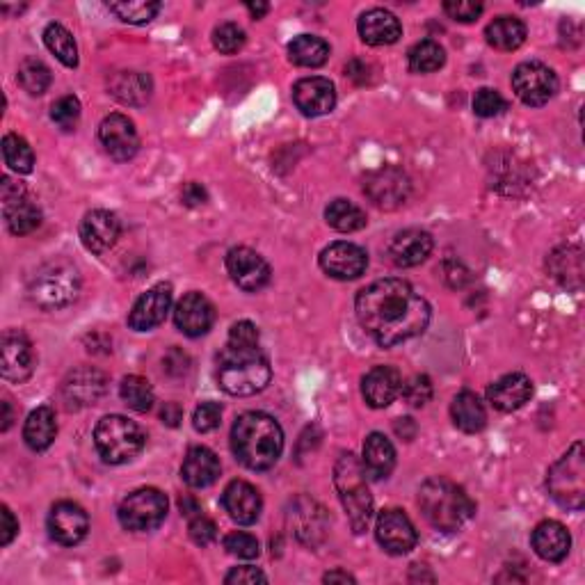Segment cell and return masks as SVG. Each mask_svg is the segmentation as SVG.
<instances>
[{
  "label": "cell",
  "instance_id": "cell-1",
  "mask_svg": "<svg viewBox=\"0 0 585 585\" xmlns=\"http://www.w3.org/2000/svg\"><path fill=\"white\" fill-rule=\"evenodd\" d=\"M357 318L382 348H394L426 332L430 304L403 279H380L357 295Z\"/></svg>",
  "mask_w": 585,
  "mask_h": 585
},
{
  "label": "cell",
  "instance_id": "cell-2",
  "mask_svg": "<svg viewBox=\"0 0 585 585\" xmlns=\"http://www.w3.org/2000/svg\"><path fill=\"white\" fill-rule=\"evenodd\" d=\"M231 451L243 467L268 471L284 451V430L270 414H240L231 428Z\"/></svg>",
  "mask_w": 585,
  "mask_h": 585
},
{
  "label": "cell",
  "instance_id": "cell-3",
  "mask_svg": "<svg viewBox=\"0 0 585 585\" xmlns=\"http://www.w3.org/2000/svg\"><path fill=\"white\" fill-rule=\"evenodd\" d=\"M272 380L268 357L259 346L227 343L218 357V382L229 396H254Z\"/></svg>",
  "mask_w": 585,
  "mask_h": 585
},
{
  "label": "cell",
  "instance_id": "cell-4",
  "mask_svg": "<svg viewBox=\"0 0 585 585\" xmlns=\"http://www.w3.org/2000/svg\"><path fill=\"white\" fill-rule=\"evenodd\" d=\"M419 508L423 517L444 533L458 531L474 515V503L467 492L448 478H430L421 485Z\"/></svg>",
  "mask_w": 585,
  "mask_h": 585
},
{
  "label": "cell",
  "instance_id": "cell-5",
  "mask_svg": "<svg viewBox=\"0 0 585 585\" xmlns=\"http://www.w3.org/2000/svg\"><path fill=\"white\" fill-rule=\"evenodd\" d=\"M80 293V275L74 263L67 259H53L37 268L28 284V298L39 309L53 311L69 307Z\"/></svg>",
  "mask_w": 585,
  "mask_h": 585
},
{
  "label": "cell",
  "instance_id": "cell-6",
  "mask_svg": "<svg viewBox=\"0 0 585 585\" xmlns=\"http://www.w3.org/2000/svg\"><path fill=\"white\" fill-rule=\"evenodd\" d=\"M334 485L355 533H364L373 519V496L366 483V469L355 455H341L334 469Z\"/></svg>",
  "mask_w": 585,
  "mask_h": 585
},
{
  "label": "cell",
  "instance_id": "cell-7",
  "mask_svg": "<svg viewBox=\"0 0 585 585\" xmlns=\"http://www.w3.org/2000/svg\"><path fill=\"white\" fill-rule=\"evenodd\" d=\"M144 432L138 423L126 416H103L94 430L96 451L108 464H126L138 458L144 448Z\"/></svg>",
  "mask_w": 585,
  "mask_h": 585
},
{
  "label": "cell",
  "instance_id": "cell-8",
  "mask_svg": "<svg viewBox=\"0 0 585 585\" xmlns=\"http://www.w3.org/2000/svg\"><path fill=\"white\" fill-rule=\"evenodd\" d=\"M547 490L560 508L581 510L585 503V453L576 442L547 474Z\"/></svg>",
  "mask_w": 585,
  "mask_h": 585
},
{
  "label": "cell",
  "instance_id": "cell-9",
  "mask_svg": "<svg viewBox=\"0 0 585 585\" xmlns=\"http://www.w3.org/2000/svg\"><path fill=\"white\" fill-rule=\"evenodd\" d=\"M119 524L126 531L147 533L154 531L167 517V496L156 487H142L126 496L117 510Z\"/></svg>",
  "mask_w": 585,
  "mask_h": 585
},
{
  "label": "cell",
  "instance_id": "cell-10",
  "mask_svg": "<svg viewBox=\"0 0 585 585\" xmlns=\"http://www.w3.org/2000/svg\"><path fill=\"white\" fill-rule=\"evenodd\" d=\"M512 90H515V94L526 106L540 108L554 99L558 90V78L554 69H549L547 64L524 62L512 74Z\"/></svg>",
  "mask_w": 585,
  "mask_h": 585
},
{
  "label": "cell",
  "instance_id": "cell-11",
  "mask_svg": "<svg viewBox=\"0 0 585 585\" xmlns=\"http://www.w3.org/2000/svg\"><path fill=\"white\" fill-rule=\"evenodd\" d=\"M0 199H3V215L7 229L14 236L32 234L42 224V211L26 197V188L14 183L10 176H3L0 183Z\"/></svg>",
  "mask_w": 585,
  "mask_h": 585
},
{
  "label": "cell",
  "instance_id": "cell-12",
  "mask_svg": "<svg viewBox=\"0 0 585 585\" xmlns=\"http://www.w3.org/2000/svg\"><path fill=\"white\" fill-rule=\"evenodd\" d=\"M364 192L371 202L384 208V211H394V208L403 206L412 192L410 176L398 167H380L364 179Z\"/></svg>",
  "mask_w": 585,
  "mask_h": 585
},
{
  "label": "cell",
  "instance_id": "cell-13",
  "mask_svg": "<svg viewBox=\"0 0 585 585\" xmlns=\"http://www.w3.org/2000/svg\"><path fill=\"white\" fill-rule=\"evenodd\" d=\"M108 389V380L101 371L92 366H80L67 375L62 382V400L67 410H83L96 405Z\"/></svg>",
  "mask_w": 585,
  "mask_h": 585
},
{
  "label": "cell",
  "instance_id": "cell-14",
  "mask_svg": "<svg viewBox=\"0 0 585 585\" xmlns=\"http://www.w3.org/2000/svg\"><path fill=\"white\" fill-rule=\"evenodd\" d=\"M37 357L30 339L19 330H7L0 348V371L7 382H26L35 373Z\"/></svg>",
  "mask_w": 585,
  "mask_h": 585
},
{
  "label": "cell",
  "instance_id": "cell-15",
  "mask_svg": "<svg viewBox=\"0 0 585 585\" xmlns=\"http://www.w3.org/2000/svg\"><path fill=\"white\" fill-rule=\"evenodd\" d=\"M375 535H378L380 547L391 556L410 554L416 547V540H419L410 517H407L403 510L396 508L380 512L378 524H375Z\"/></svg>",
  "mask_w": 585,
  "mask_h": 585
},
{
  "label": "cell",
  "instance_id": "cell-16",
  "mask_svg": "<svg viewBox=\"0 0 585 585\" xmlns=\"http://www.w3.org/2000/svg\"><path fill=\"white\" fill-rule=\"evenodd\" d=\"M288 522L293 526L295 538L300 542L316 547L325 540L327 531H330V517H327L325 508L316 503L309 496H298L293 501L291 512H288Z\"/></svg>",
  "mask_w": 585,
  "mask_h": 585
},
{
  "label": "cell",
  "instance_id": "cell-17",
  "mask_svg": "<svg viewBox=\"0 0 585 585\" xmlns=\"http://www.w3.org/2000/svg\"><path fill=\"white\" fill-rule=\"evenodd\" d=\"M90 531V517L74 501H60L51 508L48 515V533L62 547H74L83 542Z\"/></svg>",
  "mask_w": 585,
  "mask_h": 585
},
{
  "label": "cell",
  "instance_id": "cell-18",
  "mask_svg": "<svg viewBox=\"0 0 585 585\" xmlns=\"http://www.w3.org/2000/svg\"><path fill=\"white\" fill-rule=\"evenodd\" d=\"M99 142L106 149V154L117 163L131 160L140 149L138 131H135L131 119L124 115H108L103 119L99 126Z\"/></svg>",
  "mask_w": 585,
  "mask_h": 585
},
{
  "label": "cell",
  "instance_id": "cell-19",
  "mask_svg": "<svg viewBox=\"0 0 585 585\" xmlns=\"http://www.w3.org/2000/svg\"><path fill=\"white\" fill-rule=\"evenodd\" d=\"M227 270L234 284L247 293L261 291L270 282V266L250 247H234L227 254Z\"/></svg>",
  "mask_w": 585,
  "mask_h": 585
},
{
  "label": "cell",
  "instance_id": "cell-20",
  "mask_svg": "<svg viewBox=\"0 0 585 585\" xmlns=\"http://www.w3.org/2000/svg\"><path fill=\"white\" fill-rule=\"evenodd\" d=\"M320 268L332 279L350 282V279L362 277L368 268V254L355 243H332L320 254Z\"/></svg>",
  "mask_w": 585,
  "mask_h": 585
},
{
  "label": "cell",
  "instance_id": "cell-21",
  "mask_svg": "<svg viewBox=\"0 0 585 585\" xmlns=\"http://www.w3.org/2000/svg\"><path fill=\"white\" fill-rule=\"evenodd\" d=\"M172 307V286L160 282L151 286L142 298L133 304L131 314H128V325L135 332H149L163 323L167 311Z\"/></svg>",
  "mask_w": 585,
  "mask_h": 585
},
{
  "label": "cell",
  "instance_id": "cell-22",
  "mask_svg": "<svg viewBox=\"0 0 585 585\" xmlns=\"http://www.w3.org/2000/svg\"><path fill=\"white\" fill-rule=\"evenodd\" d=\"M293 101L302 115L323 117L336 106L334 83L327 78H302L293 87Z\"/></svg>",
  "mask_w": 585,
  "mask_h": 585
},
{
  "label": "cell",
  "instance_id": "cell-23",
  "mask_svg": "<svg viewBox=\"0 0 585 585\" xmlns=\"http://www.w3.org/2000/svg\"><path fill=\"white\" fill-rule=\"evenodd\" d=\"M174 323L183 334L192 336V339L206 334L215 323V309L211 300L202 293L183 295L181 302L176 304Z\"/></svg>",
  "mask_w": 585,
  "mask_h": 585
},
{
  "label": "cell",
  "instance_id": "cell-24",
  "mask_svg": "<svg viewBox=\"0 0 585 585\" xmlns=\"http://www.w3.org/2000/svg\"><path fill=\"white\" fill-rule=\"evenodd\" d=\"M119 231H122V224H119L117 215L101 211V208L90 211L80 222V240H83L85 250H90L92 254L108 252L117 243Z\"/></svg>",
  "mask_w": 585,
  "mask_h": 585
},
{
  "label": "cell",
  "instance_id": "cell-25",
  "mask_svg": "<svg viewBox=\"0 0 585 585\" xmlns=\"http://www.w3.org/2000/svg\"><path fill=\"white\" fill-rule=\"evenodd\" d=\"M432 236L423 229H405L389 245V261L398 268L421 266L432 252Z\"/></svg>",
  "mask_w": 585,
  "mask_h": 585
},
{
  "label": "cell",
  "instance_id": "cell-26",
  "mask_svg": "<svg viewBox=\"0 0 585 585\" xmlns=\"http://www.w3.org/2000/svg\"><path fill=\"white\" fill-rule=\"evenodd\" d=\"M222 506L229 512V517L234 519V522L250 526L261 517L263 501L254 485L245 483V480H234V483L227 485V490L222 494Z\"/></svg>",
  "mask_w": 585,
  "mask_h": 585
},
{
  "label": "cell",
  "instance_id": "cell-27",
  "mask_svg": "<svg viewBox=\"0 0 585 585\" xmlns=\"http://www.w3.org/2000/svg\"><path fill=\"white\" fill-rule=\"evenodd\" d=\"M403 391V378L396 368L391 366H375L364 375L362 394L373 410L389 407Z\"/></svg>",
  "mask_w": 585,
  "mask_h": 585
},
{
  "label": "cell",
  "instance_id": "cell-28",
  "mask_svg": "<svg viewBox=\"0 0 585 585\" xmlns=\"http://www.w3.org/2000/svg\"><path fill=\"white\" fill-rule=\"evenodd\" d=\"M400 35H403V26L396 19V14L382 7H373V10L359 16V37L368 46H389L396 44Z\"/></svg>",
  "mask_w": 585,
  "mask_h": 585
},
{
  "label": "cell",
  "instance_id": "cell-29",
  "mask_svg": "<svg viewBox=\"0 0 585 585\" xmlns=\"http://www.w3.org/2000/svg\"><path fill=\"white\" fill-rule=\"evenodd\" d=\"M533 396V382L526 378L524 373H510L496 380L490 389H487V400L499 412H515L519 407L528 403Z\"/></svg>",
  "mask_w": 585,
  "mask_h": 585
},
{
  "label": "cell",
  "instance_id": "cell-30",
  "mask_svg": "<svg viewBox=\"0 0 585 585\" xmlns=\"http://www.w3.org/2000/svg\"><path fill=\"white\" fill-rule=\"evenodd\" d=\"M533 549L542 560H549V563H563L572 549V535L560 522L547 519V522L535 526Z\"/></svg>",
  "mask_w": 585,
  "mask_h": 585
},
{
  "label": "cell",
  "instance_id": "cell-31",
  "mask_svg": "<svg viewBox=\"0 0 585 585\" xmlns=\"http://www.w3.org/2000/svg\"><path fill=\"white\" fill-rule=\"evenodd\" d=\"M220 476V460L211 448L192 446L181 467V478L195 490L211 487Z\"/></svg>",
  "mask_w": 585,
  "mask_h": 585
},
{
  "label": "cell",
  "instance_id": "cell-32",
  "mask_svg": "<svg viewBox=\"0 0 585 585\" xmlns=\"http://www.w3.org/2000/svg\"><path fill=\"white\" fill-rule=\"evenodd\" d=\"M364 469L366 476L375 480L389 478L396 467V448L382 432H371L364 442Z\"/></svg>",
  "mask_w": 585,
  "mask_h": 585
},
{
  "label": "cell",
  "instance_id": "cell-33",
  "mask_svg": "<svg viewBox=\"0 0 585 585\" xmlns=\"http://www.w3.org/2000/svg\"><path fill=\"white\" fill-rule=\"evenodd\" d=\"M110 94L126 106H144L151 96V78L140 71H119L110 80Z\"/></svg>",
  "mask_w": 585,
  "mask_h": 585
},
{
  "label": "cell",
  "instance_id": "cell-34",
  "mask_svg": "<svg viewBox=\"0 0 585 585\" xmlns=\"http://www.w3.org/2000/svg\"><path fill=\"white\" fill-rule=\"evenodd\" d=\"M55 435H58V421H55V412L51 407L44 405L30 412L26 428H23V439L32 451H46L55 442Z\"/></svg>",
  "mask_w": 585,
  "mask_h": 585
},
{
  "label": "cell",
  "instance_id": "cell-35",
  "mask_svg": "<svg viewBox=\"0 0 585 585\" xmlns=\"http://www.w3.org/2000/svg\"><path fill=\"white\" fill-rule=\"evenodd\" d=\"M547 266L560 284L567 288H579L583 282V252L579 247H560L549 256Z\"/></svg>",
  "mask_w": 585,
  "mask_h": 585
},
{
  "label": "cell",
  "instance_id": "cell-36",
  "mask_svg": "<svg viewBox=\"0 0 585 585\" xmlns=\"http://www.w3.org/2000/svg\"><path fill=\"white\" fill-rule=\"evenodd\" d=\"M451 416H453L455 426H458L462 432H469V435L480 432L487 423L485 405L480 403V398L476 394H471V391H462V394L455 396Z\"/></svg>",
  "mask_w": 585,
  "mask_h": 585
},
{
  "label": "cell",
  "instance_id": "cell-37",
  "mask_svg": "<svg viewBox=\"0 0 585 585\" xmlns=\"http://www.w3.org/2000/svg\"><path fill=\"white\" fill-rule=\"evenodd\" d=\"M526 26L515 16H499L485 30L487 44L494 46L496 51H517L526 42Z\"/></svg>",
  "mask_w": 585,
  "mask_h": 585
},
{
  "label": "cell",
  "instance_id": "cell-38",
  "mask_svg": "<svg viewBox=\"0 0 585 585\" xmlns=\"http://www.w3.org/2000/svg\"><path fill=\"white\" fill-rule=\"evenodd\" d=\"M288 58L298 67H323L330 58V46L316 35H300L288 44Z\"/></svg>",
  "mask_w": 585,
  "mask_h": 585
},
{
  "label": "cell",
  "instance_id": "cell-39",
  "mask_svg": "<svg viewBox=\"0 0 585 585\" xmlns=\"http://www.w3.org/2000/svg\"><path fill=\"white\" fill-rule=\"evenodd\" d=\"M327 224L332 229L341 231V234H352L366 227V213L357 204L348 202V199H334L325 211Z\"/></svg>",
  "mask_w": 585,
  "mask_h": 585
},
{
  "label": "cell",
  "instance_id": "cell-40",
  "mask_svg": "<svg viewBox=\"0 0 585 585\" xmlns=\"http://www.w3.org/2000/svg\"><path fill=\"white\" fill-rule=\"evenodd\" d=\"M44 44L48 46L55 58H58L64 67L76 69L78 67V46L71 32L60 26V23H48L44 30Z\"/></svg>",
  "mask_w": 585,
  "mask_h": 585
},
{
  "label": "cell",
  "instance_id": "cell-41",
  "mask_svg": "<svg viewBox=\"0 0 585 585\" xmlns=\"http://www.w3.org/2000/svg\"><path fill=\"white\" fill-rule=\"evenodd\" d=\"M407 60H410V69L414 74H432V71L444 67L446 51L437 42H432V39H423V42L410 48Z\"/></svg>",
  "mask_w": 585,
  "mask_h": 585
},
{
  "label": "cell",
  "instance_id": "cell-42",
  "mask_svg": "<svg viewBox=\"0 0 585 585\" xmlns=\"http://www.w3.org/2000/svg\"><path fill=\"white\" fill-rule=\"evenodd\" d=\"M119 394H122L124 403L135 412H149L156 400L154 387H151L149 380L140 378V375H128V378H124Z\"/></svg>",
  "mask_w": 585,
  "mask_h": 585
},
{
  "label": "cell",
  "instance_id": "cell-43",
  "mask_svg": "<svg viewBox=\"0 0 585 585\" xmlns=\"http://www.w3.org/2000/svg\"><path fill=\"white\" fill-rule=\"evenodd\" d=\"M3 156L10 170L16 174H30L35 167V154H32L30 144L21 138V135L10 133L3 138Z\"/></svg>",
  "mask_w": 585,
  "mask_h": 585
},
{
  "label": "cell",
  "instance_id": "cell-44",
  "mask_svg": "<svg viewBox=\"0 0 585 585\" xmlns=\"http://www.w3.org/2000/svg\"><path fill=\"white\" fill-rule=\"evenodd\" d=\"M51 69L46 67L42 60L37 58H26L19 64V83L23 90L32 96L44 94L48 87H51Z\"/></svg>",
  "mask_w": 585,
  "mask_h": 585
},
{
  "label": "cell",
  "instance_id": "cell-45",
  "mask_svg": "<svg viewBox=\"0 0 585 585\" xmlns=\"http://www.w3.org/2000/svg\"><path fill=\"white\" fill-rule=\"evenodd\" d=\"M160 3H144V0H122V3H108V10L122 19L124 23H133V26H142V23H149L156 19L160 12Z\"/></svg>",
  "mask_w": 585,
  "mask_h": 585
},
{
  "label": "cell",
  "instance_id": "cell-46",
  "mask_svg": "<svg viewBox=\"0 0 585 585\" xmlns=\"http://www.w3.org/2000/svg\"><path fill=\"white\" fill-rule=\"evenodd\" d=\"M245 30L236 23H222L213 30V44L224 55H234L245 46Z\"/></svg>",
  "mask_w": 585,
  "mask_h": 585
},
{
  "label": "cell",
  "instance_id": "cell-47",
  "mask_svg": "<svg viewBox=\"0 0 585 585\" xmlns=\"http://www.w3.org/2000/svg\"><path fill=\"white\" fill-rule=\"evenodd\" d=\"M51 119L62 128V131H74L80 122V101L71 94L62 96V99L53 103Z\"/></svg>",
  "mask_w": 585,
  "mask_h": 585
},
{
  "label": "cell",
  "instance_id": "cell-48",
  "mask_svg": "<svg viewBox=\"0 0 585 585\" xmlns=\"http://www.w3.org/2000/svg\"><path fill=\"white\" fill-rule=\"evenodd\" d=\"M506 110V99L503 96L492 90V87H483V90H478L474 96V112L478 117L483 119H490L501 115V112Z\"/></svg>",
  "mask_w": 585,
  "mask_h": 585
},
{
  "label": "cell",
  "instance_id": "cell-49",
  "mask_svg": "<svg viewBox=\"0 0 585 585\" xmlns=\"http://www.w3.org/2000/svg\"><path fill=\"white\" fill-rule=\"evenodd\" d=\"M224 549H227L231 556L245 558V560L256 558V556H259V551H261L259 542H256L254 535L243 533V531L229 533L227 538H224Z\"/></svg>",
  "mask_w": 585,
  "mask_h": 585
},
{
  "label": "cell",
  "instance_id": "cell-50",
  "mask_svg": "<svg viewBox=\"0 0 585 585\" xmlns=\"http://www.w3.org/2000/svg\"><path fill=\"white\" fill-rule=\"evenodd\" d=\"M400 394H403L405 403L410 407H423V405H428L432 398V382L428 375H414V378L405 384Z\"/></svg>",
  "mask_w": 585,
  "mask_h": 585
},
{
  "label": "cell",
  "instance_id": "cell-51",
  "mask_svg": "<svg viewBox=\"0 0 585 585\" xmlns=\"http://www.w3.org/2000/svg\"><path fill=\"white\" fill-rule=\"evenodd\" d=\"M222 407L220 403H202L192 414V426L197 432H211L220 426Z\"/></svg>",
  "mask_w": 585,
  "mask_h": 585
},
{
  "label": "cell",
  "instance_id": "cell-52",
  "mask_svg": "<svg viewBox=\"0 0 585 585\" xmlns=\"http://www.w3.org/2000/svg\"><path fill=\"white\" fill-rule=\"evenodd\" d=\"M188 531H190V540L199 544V547H208V544L215 542V538H218V528H215L211 519L204 515L192 517Z\"/></svg>",
  "mask_w": 585,
  "mask_h": 585
},
{
  "label": "cell",
  "instance_id": "cell-53",
  "mask_svg": "<svg viewBox=\"0 0 585 585\" xmlns=\"http://www.w3.org/2000/svg\"><path fill=\"white\" fill-rule=\"evenodd\" d=\"M444 12L455 21L471 23L483 14V5L471 3V0H448V3H444Z\"/></svg>",
  "mask_w": 585,
  "mask_h": 585
},
{
  "label": "cell",
  "instance_id": "cell-54",
  "mask_svg": "<svg viewBox=\"0 0 585 585\" xmlns=\"http://www.w3.org/2000/svg\"><path fill=\"white\" fill-rule=\"evenodd\" d=\"M259 339V327L250 323V320H240V323L231 327L227 343H234V346H259Z\"/></svg>",
  "mask_w": 585,
  "mask_h": 585
},
{
  "label": "cell",
  "instance_id": "cell-55",
  "mask_svg": "<svg viewBox=\"0 0 585 585\" xmlns=\"http://www.w3.org/2000/svg\"><path fill=\"white\" fill-rule=\"evenodd\" d=\"M266 581H268V576L252 565L234 567V570L227 574V579H224V583H229V585H252V583H266Z\"/></svg>",
  "mask_w": 585,
  "mask_h": 585
},
{
  "label": "cell",
  "instance_id": "cell-56",
  "mask_svg": "<svg viewBox=\"0 0 585 585\" xmlns=\"http://www.w3.org/2000/svg\"><path fill=\"white\" fill-rule=\"evenodd\" d=\"M19 533V522H16L12 510L3 506L0 508V544L7 547L14 540V535Z\"/></svg>",
  "mask_w": 585,
  "mask_h": 585
},
{
  "label": "cell",
  "instance_id": "cell-57",
  "mask_svg": "<svg viewBox=\"0 0 585 585\" xmlns=\"http://www.w3.org/2000/svg\"><path fill=\"white\" fill-rule=\"evenodd\" d=\"M183 204L186 206H202L206 204V190L199 186V183H188L186 188L181 192Z\"/></svg>",
  "mask_w": 585,
  "mask_h": 585
},
{
  "label": "cell",
  "instance_id": "cell-58",
  "mask_svg": "<svg viewBox=\"0 0 585 585\" xmlns=\"http://www.w3.org/2000/svg\"><path fill=\"white\" fill-rule=\"evenodd\" d=\"M160 419H163L165 426L176 428V426H179V423L183 421V410H181V405H179V403H167V405L163 407V412H160Z\"/></svg>",
  "mask_w": 585,
  "mask_h": 585
},
{
  "label": "cell",
  "instance_id": "cell-59",
  "mask_svg": "<svg viewBox=\"0 0 585 585\" xmlns=\"http://www.w3.org/2000/svg\"><path fill=\"white\" fill-rule=\"evenodd\" d=\"M394 428H396V435L403 437L405 442H412L414 435H416V426H414L412 419H398Z\"/></svg>",
  "mask_w": 585,
  "mask_h": 585
},
{
  "label": "cell",
  "instance_id": "cell-60",
  "mask_svg": "<svg viewBox=\"0 0 585 585\" xmlns=\"http://www.w3.org/2000/svg\"><path fill=\"white\" fill-rule=\"evenodd\" d=\"M179 506H181V512L186 517H197V515H202V510H199V503L192 499V496H183V499L179 501Z\"/></svg>",
  "mask_w": 585,
  "mask_h": 585
},
{
  "label": "cell",
  "instance_id": "cell-61",
  "mask_svg": "<svg viewBox=\"0 0 585 585\" xmlns=\"http://www.w3.org/2000/svg\"><path fill=\"white\" fill-rule=\"evenodd\" d=\"M325 583H355V579H352L348 572L336 570V572L325 574Z\"/></svg>",
  "mask_w": 585,
  "mask_h": 585
},
{
  "label": "cell",
  "instance_id": "cell-62",
  "mask_svg": "<svg viewBox=\"0 0 585 585\" xmlns=\"http://www.w3.org/2000/svg\"><path fill=\"white\" fill-rule=\"evenodd\" d=\"M247 10L254 16V19H263L270 12V5L268 3H247Z\"/></svg>",
  "mask_w": 585,
  "mask_h": 585
},
{
  "label": "cell",
  "instance_id": "cell-63",
  "mask_svg": "<svg viewBox=\"0 0 585 585\" xmlns=\"http://www.w3.org/2000/svg\"><path fill=\"white\" fill-rule=\"evenodd\" d=\"M12 426V403L10 400H3V432L10 430Z\"/></svg>",
  "mask_w": 585,
  "mask_h": 585
}]
</instances>
